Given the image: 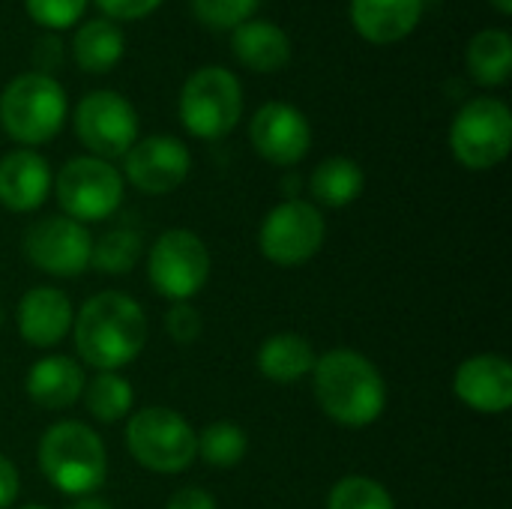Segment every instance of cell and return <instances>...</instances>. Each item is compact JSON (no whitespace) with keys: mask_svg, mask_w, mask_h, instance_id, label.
I'll use <instances>...</instances> for the list:
<instances>
[{"mask_svg":"<svg viewBox=\"0 0 512 509\" xmlns=\"http://www.w3.org/2000/svg\"><path fill=\"white\" fill-rule=\"evenodd\" d=\"M81 360L99 372L129 366L147 345V315L138 300L105 291L90 297L72 321Z\"/></svg>","mask_w":512,"mask_h":509,"instance_id":"1","label":"cell"},{"mask_svg":"<svg viewBox=\"0 0 512 509\" xmlns=\"http://www.w3.org/2000/svg\"><path fill=\"white\" fill-rule=\"evenodd\" d=\"M312 390L321 411L348 429L372 426L387 408V384L378 366L351 348H336L315 360Z\"/></svg>","mask_w":512,"mask_h":509,"instance_id":"2","label":"cell"},{"mask_svg":"<svg viewBox=\"0 0 512 509\" xmlns=\"http://www.w3.org/2000/svg\"><path fill=\"white\" fill-rule=\"evenodd\" d=\"M39 468L60 495L87 498L105 483V444L90 426L78 420L54 423L39 441Z\"/></svg>","mask_w":512,"mask_h":509,"instance_id":"3","label":"cell"},{"mask_svg":"<svg viewBox=\"0 0 512 509\" xmlns=\"http://www.w3.org/2000/svg\"><path fill=\"white\" fill-rule=\"evenodd\" d=\"M66 111H69L66 93L57 84V78H51L48 72L15 75L0 93L3 132L30 150L36 144L51 141L63 129Z\"/></svg>","mask_w":512,"mask_h":509,"instance_id":"4","label":"cell"},{"mask_svg":"<svg viewBox=\"0 0 512 509\" xmlns=\"http://www.w3.org/2000/svg\"><path fill=\"white\" fill-rule=\"evenodd\" d=\"M177 111L189 135L204 141L225 138L243 117V87L231 69L201 66L186 78Z\"/></svg>","mask_w":512,"mask_h":509,"instance_id":"5","label":"cell"},{"mask_svg":"<svg viewBox=\"0 0 512 509\" xmlns=\"http://www.w3.org/2000/svg\"><path fill=\"white\" fill-rule=\"evenodd\" d=\"M126 447L132 459L156 474H180L198 459L195 429L171 408H144L129 417Z\"/></svg>","mask_w":512,"mask_h":509,"instance_id":"6","label":"cell"},{"mask_svg":"<svg viewBox=\"0 0 512 509\" xmlns=\"http://www.w3.org/2000/svg\"><path fill=\"white\" fill-rule=\"evenodd\" d=\"M510 105L495 96H477L459 108L450 126V150L459 165L471 171H489L510 156Z\"/></svg>","mask_w":512,"mask_h":509,"instance_id":"7","label":"cell"},{"mask_svg":"<svg viewBox=\"0 0 512 509\" xmlns=\"http://www.w3.org/2000/svg\"><path fill=\"white\" fill-rule=\"evenodd\" d=\"M57 201L75 222H102L123 204V174L96 156H75L57 171Z\"/></svg>","mask_w":512,"mask_h":509,"instance_id":"8","label":"cell"},{"mask_svg":"<svg viewBox=\"0 0 512 509\" xmlns=\"http://www.w3.org/2000/svg\"><path fill=\"white\" fill-rule=\"evenodd\" d=\"M147 276L162 297L174 303H189L210 279V252L195 231L171 228L153 243Z\"/></svg>","mask_w":512,"mask_h":509,"instance_id":"9","label":"cell"},{"mask_svg":"<svg viewBox=\"0 0 512 509\" xmlns=\"http://www.w3.org/2000/svg\"><path fill=\"white\" fill-rule=\"evenodd\" d=\"M75 135L96 159H120L138 141L135 105L114 90H93L75 105Z\"/></svg>","mask_w":512,"mask_h":509,"instance_id":"10","label":"cell"},{"mask_svg":"<svg viewBox=\"0 0 512 509\" xmlns=\"http://www.w3.org/2000/svg\"><path fill=\"white\" fill-rule=\"evenodd\" d=\"M327 237L324 216L315 204L288 198L264 216L258 243L267 261L279 267H300L312 261Z\"/></svg>","mask_w":512,"mask_h":509,"instance_id":"11","label":"cell"},{"mask_svg":"<svg viewBox=\"0 0 512 509\" xmlns=\"http://www.w3.org/2000/svg\"><path fill=\"white\" fill-rule=\"evenodd\" d=\"M93 237L69 216H45L24 231V255L33 267L57 279H75L90 267Z\"/></svg>","mask_w":512,"mask_h":509,"instance_id":"12","label":"cell"},{"mask_svg":"<svg viewBox=\"0 0 512 509\" xmlns=\"http://www.w3.org/2000/svg\"><path fill=\"white\" fill-rule=\"evenodd\" d=\"M192 171V156L180 138L171 135H150L129 147L123 156L126 180L144 195H168Z\"/></svg>","mask_w":512,"mask_h":509,"instance_id":"13","label":"cell"},{"mask_svg":"<svg viewBox=\"0 0 512 509\" xmlns=\"http://www.w3.org/2000/svg\"><path fill=\"white\" fill-rule=\"evenodd\" d=\"M252 147L270 165H297L312 147V126L291 102H264L249 123Z\"/></svg>","mask_w":512,"mask_h":509,"instance_id":"14","label":"cell"},{"mask_svg":"<svg viewBox=\"0 0 512 509\" xmlns=\"http://www.w3.org/2000/svg\"><path fill=\"white\" fill-rule=\"evenodd\" d=\"M459 402L480 414H504L512 405V366L501 354L468 357L453 378Z\"/></svg>","mask_w":512,"mask_h":509,"instance_id":"15","label":"cell"},{"mask_svg":"<svg viewBox=\"0 0 512 509\" xmlns=\"http://www.w3.org/2000/svg\"><path fill=\"white\" fill-rule=\"evenodd\" d=\"M54 186L51 165L30 147L12 150L0 159V204L12 213H30L45 204Z\"/></svg>","mask_w":512,"mask_h":509,"instance_id":"16","label":"cell"},{"mask_svg":"<svg viewBox=\"0 0 512 509\" xmlns=\"http://www.w3.org/2000/svg\"><path fill=\"white\" fill-rule=\"evenodd\" d=\"M75 312L63 291L51 285L30 288L18 303V333L33 348H54L72 330Z\"/></svg>","mask_w":512,"mask_h":509,"instance_id":"17","label":"cell"},{"mask_svg":"<svg viewBox=\"0 0 512 509\" xmlns=\"http://www.w3.org/2000/svg\"><path fill=\"white\" fill-rule=\"evenodd\" d=\"M423 6V0H351V24L366 42L393 45L417 30Z\"/></svg>","mask_w":512,"mask_h":509,"instance_id":"18","label":"cell"},{"mask_svg":"<svg viewBox=\"0 0 512 509\" xmlns=\"http://www.w3.org/2000/svg\"><path fill=\"white\" fill-rule=\"evenodd\" d=\"M231 51L252 72H279L291 63L294 54L288 33L279 24L261 18H249L231 30Z\"/></svg>","mask_w":512,"mask_h":509,"instance_id":"19","label":"cell"},{"mask_svg":"<svg viewBox=\"0 0 512 509\" xmlns=\"http://www.w3.org/2000/svg\"><path fill=\"white\" fill-rule=\"evenodd\" d=\"M87 381H84V372L81 366L72 360V357H42L30 372H27V381H24V390L27 396L45 408V411H63V408H72L81 393H84Z\"/></svg>","mask_w":512,"mask_h":509,"instance_id":"20","label":"cell"},{"mask_svg":"<svg viewBox=\"0 0 512 509\" xmlns=\"http://www.w3.org/2000/svg\"><path fill=\"white\" fill-rule=\"evenodd\" d=\"M126 54V36L117 21L111 18H90L81 21L72 36V57L84 72L102 75L111 72Z\"/></svg>","mask_w":512,"mask_h":509,"instance_id":"21","label":"cell"},{"mask_svg":"<svg viewBox=\"0 0 512 509\" xmlns=\"http://www.w3.org/2000/svg\"><path fill=\"white\" fill-rule=\"evenodd\" d=\"M315 348L300 333H276L270 336L258 351V369L267 381L276 384H294L315 369Z\"/></svg>","mask_w":512,"mask_h":509,"instance_id":"22","label":"cell"},{"mask_svg":"<svg viewBox=\"0 0 512 509\" xmlns=\"http://www.w3.org/2000/svg\"><path fill=\"white\" fill-rule=\"evenodd\" d=\"M468 72L483 87H501L507 84L512 72V42L504 27H486L474 33L465 51Z\"/></svg>","mask_w":512,"mask_h":509,"instance_id":"23","label":"cell"},{"mask_svg":"<svg viewBox=\"0 0 512 509\" xmlns=\"http://www.w3.org/2000/svg\"><path fill=\"white\" fill-rule=\"evenodd\" d=\"M309 189H312L315 201L324 204V207H348V204H354L363 195L366 174H363V168L354 159L330 156V159H324L312 171Z\"/></svg>","mask_w":512,"mask_h":509,"instance_id":"24","label":"cell"},{"mask_svg":"<svg viewBox=\"0 0 512 509\" xmlns=\"http://www.w3.org/2000/svg\"><path fill=\"white\" fill-rule=\"evenodd\" d=\"M84 402L87 411L99 420V423H117L132 411L135 393L132 384L117 375V372H99L87 387H84Z\"/></svg>","mask_w":512,"mask_h":509,"instance_id":"25","label":"cell"},{"mask_svg":"<svg viewBox=\"0 0 512 509\" xmlns=\"http://www.w3.org/2000/svg\"><path fill=\"white\" fill-rule=\"evenodd\" d=\"M141 249H144V240H141V234H138V231L114 228V231H105L99 240H93L90 264H93L99 273L123 276V273H129V270L138 264Z\"/></svg>","mask_w":512,"mask_h":509,"instance_id":"26","label":"cell"},{"mask_svg":"<svg viewBox=\"0 0 512 509\" xmlns=\"http://www.w3.org/2000/svg\"><path fill=\"white\" fill-rule=\"evenodd\" d=\"M249 450V438L246 432L231 423V420H219L210 423L201 435H198V453L207 465L213 468H237L243 462Z\"/></svg>","mask_w":512,"mask_h":509,"instance_id":"27","label":"cell"},{"mask_svg":"<svg viewBox=\"0 0 512 509\" xmlns=\"http://www.w3.org/2000/svg\"><path fill=\"white\" fill-rule=\"evenodd\" d=\"M327 509H396V501L378 480L354 474L333 486Z\"/></svg>","mask_w":512,"mask_h":509,"instance_id":"28","label":"cell"},{"mask_svg":"<svg viewBox=\"0 0 512 509\" xmlns=\"http://www.w3.org/2000/svg\"><path fill=\"white\" fill-rule=\"evenodd\" d=\"M261 0H189L192 15L210 30H234L255 15Z\"/></svg>","mask_w":512,"mask_h":509,"instance_id":"29","label":"cell"},{"mask_svg":"<svg viewBox=\"0 0 512 509\" xmlns=\"http://www.w3.org/2000/svg\"><path fill=\"white\" fill-rule=\"evenodd\" d=\"M24 9L45 30H69L81 21L87 0H24Z\"/></svg>","mask_w":512,"mask_h":509,"instance_id":"30","label":"cell"},{"mask_svg":"<svg viewBox=\"0 0 512 509\" xmlns=\"http://www.w3.org/2000/svg\"><path fill=\"white\" fill-rule=\"evenodd\" d=\"M165 330L174 342L180 345H192L201 336V315L195 306L189 303H174L165 315Z\"/></svg>","mask_w":512,"mask_h":509,"instance_id":"31","label":"cell"},{"mask_svg":"<svg viewBox=\"0 0 512 509\" xmlns=\"http://www.w3.org/2000/svg\"><path fill=\"white\" fill-rule=\"evenodd\" d=\"M93 3L111 21H141L162 6V0H93Z\"/></svg>","mask_w":512,"mask_h":509,"instance_id":"32","label":"cell"},{"mask_svg":"<svg viewBox=\"0 0 512 509\" xmlns=\"http://www.w3.org/2000/svg\"><path fill=\"white\" fill-rule=\"evenodd\" d=\"M168 509H219V507H216V501H213V495H210V492L189 486V489H180V492H174V495H171Z\"/></svg>","mask_w":512,"mask_h":509,"instance_id":"33","label":"cell"},{"mask_svg":"<svg viewBox=\"0 0 512 509\" xmlns=\"http://www.w3.org/2000/svg\"><path fill=\"white\" fill-rule=\"evenodd\" d=\"M18 498V468L0 453V509L12 507Z\"/></svg>","mask_w":512,"mask_h":509,"instance_id":"34","label":"cell"},{"mask_svg":"<svg viewBox=\"0 0 512 509\" xmlns=\"http://www.w3.org/2000/svg\"><path fill=\"white\" fill-rule=\"evenodd\" d=\"M69 509H111L105 501H96V498H81V501H75Z\"/></svg>","mask_w":512,"mask_h":509,"instance_id":"35","label":"cell"},{"mask_svg":"<svg viewBox=\"0 0 512 509\" xmlns=\"http://www.w3.org/2000/svg\"><path fill=\"white\" fill-rule=\"evenodd\" d=\"M489 3H492L501 15H510L512 12V0H489Z\"/></svg>","mask_w":512,"mask_h":509,"instance_id":"36","label":"cell"},{"mask_svg":"<svg viewBox=\"0 0 512 509\" xmlns=\"http://www.w3.org/2000/svg\"><path fill=\"white\" fill-rule=\"evenodd\" d=\"M18 509H45V507H39V504H30V507H18Z\"/></svg>","mask_w":512,"mask_h":509,"instance_id":"37","label":"cell"},{"mask_svg":"<svg viewBox=\"0 0 512 509\" xmlns=\"http://www.w3.org/2000/svg\"><path fill=\"white\" fill-rule=\"evenodd\" d=\"M0 327H3V309H0Z\"/></svg>","mask_w":512,"mask_h":509,"instance_id":"38","label":"cell"}]
</instances>
